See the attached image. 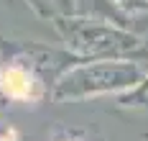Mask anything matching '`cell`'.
<instances>
[{"mask_svg":"<svg viewBox=\"0 0 148 141\" xmlns=\"http://www.w3.org/2000/svg\"><path fill=\"white\" fill-rule=\"evenodd\" d=\"M0 87H3L5 95L23 100V97H31L33 95V79L23 69H5L0 75Z\"/></svg>","mask_w":148,"mask_h":141,"instance_id":"cell-1","label":"cell"}]
</instances>
